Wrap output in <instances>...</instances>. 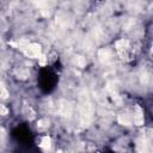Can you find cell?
Listing matches in <instances>:
<instances>
[{
  "instance_id": "1",
  "label": "cell",
  "mask_w": 153,
  "mask_h": 153,
  "mask_svg": "<svg viewBox=\"0 0 153 153\" xmlns=\"http://www.w3.org/2000/svg\"><path fill=\"white\" fill-rule=\"evenodd\" d=\"M22 50L27 57L31 59H38L41 56V47L36 43H26L22 45Z\"/></svg>"
},
{
  "instance_id": "2",
  "label": "cell",
  "mask_w": 153,
  "mask_h": 153,
  "mask_svg": "<svg viewBox=\"0 0 153 153\" xmlns=\"http://www.w3.org/2000/svg\"><path fill=\"white\" fill-rule=\"evenodd\" d=\"M50 137L49 136H44L43 139H42V142L39 143V146L44 149V151H48L49 148H50Z\"/></svg>"
}]
</instances>
